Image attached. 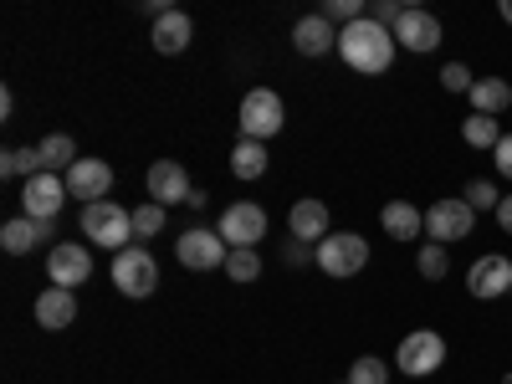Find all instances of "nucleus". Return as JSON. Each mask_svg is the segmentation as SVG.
<instances>
[{"mask_svg":"<svg viewBox=\"0 0 512 384\" xmlns=\"http://www.w3.org/2000/svg\"><path fill=\"white\" fill-rule=\"evenodd\" d=\"M36 149H41V164H47V175H57V169L67 175V169L82 159V154H77V144H72V134H47Z\"/></svg>","mask_w":512,"mask_h":384,"instance_id":"nucleus-24","label":"nucleus"},{"mask_svg":"<svg viewBox=\"0 0 512 384\" xmlns=\"http://www.w3.org/2000/svg\"><path fill=\"white\" fill-rule=\"evenodd\" d=\"M472 226H477V210L472 205H466L461 195L456 200H436L431 210H425V236H431V241H466V236H472Z\"/></svg>","mask_w":512,"mask_h":384,"instance_id":"nucleus-7","label":"nucleus"},{"mask_svg":"<svg viewBox=\"0 0 512 384\" xmlns=\"http://www.w3.org/2000/svg\"><path fill=\"white\" fill-rule=\"evenodd\" d=\"M0 175H6V180L47 175V164H41V149H6V154H0Z\"/></svg>","mask_w":512,"mask_h":384,"instance_id":"nucleus-25","label":"nucleus"},{"mask_svg":"<svg viewBox=\"0 0 512 384\" xmlns=\"http://www.w3.org/2000/svg\"><path fill=\"white\" fill-rule=\"evenodd\" d=\"M175 251H180V267H190V272H216V267H226V256H231L221 231H185Z\"/></svg>","mask_w":512,"mask_h":384,"instance_id":"nucleus-12","label":"nucleus"},{"mask_svg":"<svg viewBox=\"0 0 512 384\" xmlns=\"http://www.w3.org/2000/svg\"><path fill=\"white\" fill-rule=\"evenodd\" d=\"M415 267H420V277H431V282H441V277L451 272V256H446V246H441V241H431V246H420V256H415Z\"/></svg>","mask_w":512,"mask_h":384,"instance_id":"nucleus-28","label":"nucleus"},{"mask_svg":"<svg viewBox=\"0 0 512 384\" xmlns=\"http://www.w3.org/2000/svg\"><path fill=\"white\" fill-rule=\"evenodd\" d=\"M47 277H52V287H82L93 277V251L88 246H77V241H57L52 246V256H47Z\"/></svg>","mask_w":512,"mask_h":384,"instance_id":"nucleus-11","label":"nucleus"},{"mask_svg":"<svg viewBox=\"0 0 512 384\" xmlns=\"http://www.w3.org/2000/svg\"><path fill=\"white\" fill-rule=\"evenodd\" d=\"M497 226L512 236V195H502V205H497Z\"/></svg>","mask_w":512,"mask_h":384,"instance_id":"nucleus-36","label":"nucleus"},{"mask_svg":"<svg viewBox=\"0 0 512 384\" xmlns=\"http://www.w3.org/2000/svg\"><path fill=\"white\" fill-rule=\"evenodd\" d=\"M36 323L47 328V333H62L77 323V292L72 287H47L36 297Z\"/></svg>","mask_w":512,"mask_h":384,"instance_id":"nucleus-16","label":"nucleus"},{"mask_svg":"<svg viewBox=\"0 0 512 384\" xmlns=\"http://www.w3.org/2000/svg\"><path fill=\"white\" fill-rule=\"evenodd\" d=\"M369 267V241L354 231H333L328 241H318V272L328 277H354Z\"/></svg>","mask_w":512,"mask_h":384,"instance_id":"nucleus-6","label":"nucleus"},{"mask_svg":"<svg viewBox=\"0 0 512 384\" xmlns=\"http://www.w3.org/2000/svg\"><path fill=\"white\" fill-rule=\"evenodd\" d=\"M52 236H57V221H31V216H16V221L0 226V246H6L11 256H26L31 246L52 241Z\"/></svg>","mask_w":512,"mask_h":384,"instance_id":"nucleus-19","label":"nucleus"},{"mask_svg":"<svg viewBox=\"0 0 512 384\" xmlns=\"http://www.w3.org/2000/svg\"><path fill=\"white\" fill-rule=\"evenodd\" d=\"M502 384H512V374H507V379H502Z\"/></svg>","mask_w":512,"mask_h":384,"instance_id":"nucleus-38","label":"nucleus"},{"mask_svg":"<svg viewBox=\"0 0 512 384\" xmlns=\"http://www.w3.org/2000/svg\"><path fill=\"white\" fill-rule=\"evenodd\" d=\"M190 36H195V21H190L185 11H169V16H159V21H154V52L180 57V52L190 47Z\"/></svg>","mask_w":512,"mask_h":384,"instance_id":"nucleus-21","label":"nucleus"},{"mask_svg":"<svg viewBox=\"0 0 512 384\" xmlns=\"http://www.w3.org/2000/svg\"><path fill=\"white\" fill-rule=\"evenodd\" d=\"M349 384H390V364H384V359H374V354H364V359H354V369H349Z\"/></svg>","mask_w":512,"mask_h":384,"instance_id":"nucleus-29","label":"nucleus"},{"mask_svg":"<svg viewBox=\"0 0 512 384\" xmlns=\"http://www.w3.org/2000/svg\"><path fill=\"white\" fill-rule=\"evenodd\" d=\"M400 16H405V11H400V0H374V6H369V21H379L384 31H395Z\"/></svg>","mask_w":512,"mask_h":384,"instance_id":"nucleus-34","label":"nucleus"},{"mask_svg":"<svg viewBox=\"0 0 512 384\" xmlns=\"http://www.w3.org/2000/svg\"><path fill=\"white\" fill-rule=\"evenodd\" d=\"M231 169H236V180H262V175H267V144L236 139V149H231Z\"/></svg>","mask_w":512,"mask_h":384,"instance_id":"nucleus-23","label":"nucleus"},{"mask_svg":"<svg viewBox=\"0 0 512 384\" xmlns=\"http://www.w3.org/2000/svg\"><path fill=\"white\" fill-rule=\"evenodd\" d=\"M221 241L226 246H256L267 236V210L256 205V200H236V205H226L221 210Z\"/></svg>","mask_w":512,"mask_h":384,"instance_id":"nucleus-8","label":"nucleus"},{"mask_svg":"<svg viewBox=\"0 0 512 384\" xmlns=\"http://www.w3.org/2000/svg\"><path fill=\"white\" fill-rule=\"evenodd\" d=\"M461 139L472 144V149H497L502 144V128H497V118H482V113H472L461 123Z\"/></svg>","mask_w":512,"mask_h":384,"instance_id":"nucleus-26","label":"nucleus"},{"mask_svg":"<svg viewBox=\"0 0 512 384\" xmlns=\"http://www.w3.org/2000/svg\"><path fill=\"white\" fill-rule=\"evenodd\" d=\"M159 231H164V205H154V200L139 205V210H134V236L149 241V236H159Z\"/></svg>","mask_w":512,"mask_h":384,"instance_id":"nucleus-30","label":"nucleus"},{"mask_svg":"<svg viewBox=\"0 0 512 384\" xmlns=\"http://www.w3.org/2000/svg\"><path fill=\"white\" fill-rule=\"evenodd\" d=\"M466 287H472L477 303H492V297L512 292V262L507 256H482V262L466 272Z\"/></svg>","mask_w":512,"mask_h":384,"instance_id":"nucleus-15","label":"nucleus"},{"mask_svg":"<svg viewBox=\"0 0 512 384\" xmlns=\"http://www.w3.org/2000/svg\"><path fill=\"white\" fill-rule=\"evenodd\" d=\"M395 47H400V41H395V31H384L379 21H354V26H344V31H338V57H344L354 72H384V67H390L395 62Z\"/></svg>","mask_w":512,"mask_h":384,"instance_id":"nucleus-1","label":"nucleus"},{"mask_svg":"<svg viewBox=\"0 0 512 384\" xmlns=\"http://www.w3.org/2000/svg\"><path fill=\"white\" fill-rule=\"evenodd\" d=\"M379 226L395 241H415V236H425V210H415L410 200H390L379 210Z\"/></svg>","mask_w":512,"mask_h":384,"instance_id":"nucleus-20","label":"nucleus"},{"mask_svg":"<svg viewBox=\"0 0 512 384\" xmlns=\"http://www.w3.org/2000/svg\"><path fill=\"white\" fill-rule=\"evenodd\" d=\"M492 159H497V175L512 180V134H502V144L492 149Z\"/></svg>","mask_w":512,"mask_h":384,"instance_id":"nucleus-35","label":"nucleus"},{"mask_svg":"<svg viewBox=\"0 0 512 384\" xmlns=\"http://www.w3.org/2000/svg\"><path fill=\"white\" fill-rule=\"evenodd\" d=\"M395 41H400L405 52L425 57V52L441 47V21H436L431 11H420V6H405V16H400V26H395Z\"/></svg>","mask_w":512,"mask_h":384,"instance_id":"nucleus-14","label":"nucleus"},{"mask_svg":"<svg viewBox=\"0 0 512 384\" xmlns=\"http://www.w3.org/2000/svg\"><path fill=\"white\" fill-rule=\"evenodd\" d=\"M446 364V338L436 328H415L400 338V349H395V369L410 374V379H425V374H436Z\"/></svg>","mask_w":512,"mask_h":384,"instance_id":"nucleus-5","label":"nucleus"},{"mask_svg":"<svg viewBox=\"0 0 512 384\" xmlns=\"http://www.w3.org/2000/svg\"><path fill=\"white\" fill-rule=\"evenodd\" d=\"M282 123H287V108L272 88H251L241 98V139H256V144H267L282 134Z\"/></svg>","mask_w":512,"mask_h":384,"instance_id":"nucleus-3","label":"nucleus"},{"mask_svg":"<svg viewBox=\"0 0 512 384\" xmlns=\"http://www.w3.org/2000/svg\"><path fill=\"white\" fill-rule=\"evenodd\" d=\"M226 272H231V282H256L262 277V256H256V246H231Z\"/></svg>","mask_w":512,"mask_h":384,"instance_id":"nucleus-27","label":"nucleus"},{"mask_svg":"<svg viewBox=\"0 0 512 384\" xmlns=\"http://www.w3.org/2000/svg\"><path fill=\"white\" fill-rule=\"evenodd\" d=\"M328 21H344V26H354V21H364L369 16V6L364 0H328V11H323Z\"/></svg>","mask_w":512,"mask_h":384,"instance_id":"nucleus-33","label":"nucleus"},{"mask_svg":"<svg viewBox=\"0 0 512 384\" xmlns=\"http://www.w3.org/2000/svg\"><path fill=\"white\" fill-rule=\"evenodd\" d=\"M62 180H67V195H72V200L98 205V200H108V190H113V164H108V159H77Z\"/></svg>","mask_w":512,"mask_h":384,"instance_id":"nucleus-10","label":"nucleus"},{"mask_svg":"<svg viewBox=\"0 0 512 384\" xmlns=\"http://www.w3.org/2000/svg\"><path fill=\"white\" fill-rule=\"evenodd\" d=\"M82 236L93 246H134V210H123L113 200H98V205H82Z\"/></svg>","mask_w":512,"mask_h":384,"instance_id":"nucleus-2","label":"nucleus"},{"mask_svg":"<svg viewBox=\"0 0 512 384\" xmlns=\"http://www.w3.org/2000/svg\"><path fill=\"white\" fill-rule=\"evenodd\" d=\"M461 200L472 205V210H497V205H502V195H497V185H492V180H472Z\"/></svg>","mask_w":512,"mask_h":384,"instance_id":"nucleus-32","label":"nucleus"},{"mask_svg":"<svg viewBox=\"0 0 512 384\" xmlns=\"http://www.w3.org/2000/svg\"><path fill=\"white\" fill-rule=\"evenodd\" d=\"M144 185H149V200L154 205H190V175H185V164L180 159H154L149 164V175H144Z\"/></svg>","mask_w":512,"mask_h":384,"instance_id":"nucleus-9","label":"nucleus"},{"mask_svg":"<svg viewBox=\"0 0 512 384\" xmlns=\"http://www.w3.org/2000/svg\"><path fill=\"white\" fill-rule=\"evenodd\" d=\"M113 287H118L123 297H154V287H159V262H154V251H144V246L113 251Z\"/></svg>","mask_w":512,"mask_h":384,"instance_id":"nucleus-4","label":"nucleus"},{"mask_svg":"<svg viewBox=\"0 0 512 384\" xmlns=\"http://www.w3.org/2000/svg\"><path fill=\"white\" fill-rule=\"evenodd\" d=\"M292 47L303 57H328V52H338V31L328 16H303L292 26Z\"/></svg>","mask_w":512,"mask_h":384,"instance_id":"nucleus-18","label":"nucleus"},{"mask_svg":"<svg viewBox=\"0 0 512 384\" xmlns=\"http://www.w3.org/2000/svg\"><path fill=\"white\" fill-rule=\"evenodd\" d=\"M441 88H446V93H472L477 77H472V67H466V62H446V67H441Z\"/></svg>","mask_w":512,"mask_h":384,"instance_id":"nucleus-31","label":"nucleus"},{"mask_svg":"<svg viewBox=\"0 0 512 384\" xmlns=\"http://www.w3.org/2000/svg\"><path fill=\"white\" fill-rule=\"evenodd\" d=\"M21 205L31 221H57V210L67 205V180L62 175H31L21 190Z\"/></svg>","mask_w":512,"mask_h":384,"instance_id":"nucleus-13","label":"nucleus"},{"mask_svg":"<svg viewBox=\"0 0 512 384\" xmlns=\"http://www.w3.org/2000/svg\"><path fill=\"white\" fill-rule=\"evenodd\" d=\"M466 98H472V108H477L482 118H497V113L512 108V82H507V77H477V88L466 93Z\"/></svg>","mask_w":512,"mask_h":384,"instance_id":"nucleus-22","label":"nucleus"},{"mask_svg":"<svg viewBox=\"0 0 512 384\" xmlns=\"http://www.w3.org/2000/svg\"><path fill=\"white\" fill-rule=\"evenodd\" d=\"M502 21L512 26V0H502Z\"/></svg>","mask_w":512,"mask_h":384,"instance_id":"nucleus-37","label":"nucleus"},{"mask_svg":"<svg viewBox=\"0 0 512 384\" xmlns=\"http://www.w3.org/2000/svg\"><path fill=\"white\" fill-rule=\"evenodd\" d=\"M287 231L297 236V241H328L333 236V226H328V205L323 200H297L292 210H287Z\"/></svg>","mask_w":512,"mask_h":384,"instance_id":"nucleus-17","label":"nucleus"}]
</instances>
